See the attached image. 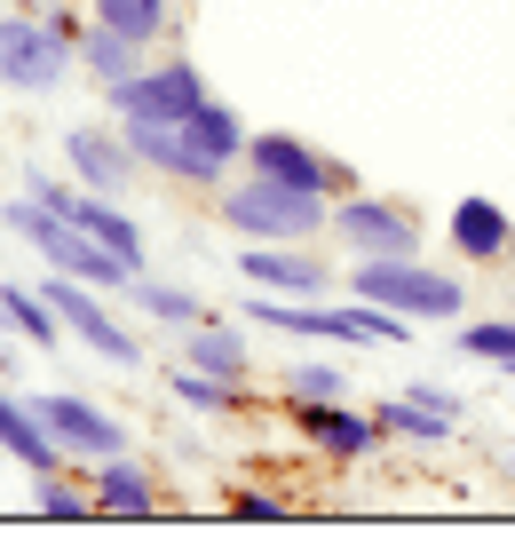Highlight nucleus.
<instances>
[{"mask_svg": "<svg viewBox=\"0 0 515 555\" xmlns=\"http://www.w3.org/2000/svg\"><path fill=\"white\" fill-rule=\"evenodd\" d=\"M0 222H9V231H16L24 246H33V255H40L48 270L80 278V286H103V294H127V286H136V278H143L136 262H119V255H112V246H103V238H88V231H72V222H64L56 207H40L33 191H16L9 207H0Z\"/></svg>", "mask_w": 515, "mask_h": 555, "instance_id": "f257e3e1", "label": "nucleus"}, {"mask_svg": "<svg viewBox=\"0 0 515 555\" xmlns=\"http://www.w3.org/2000/svg\"><path fill=\"white\" fill-rule=\"evenodd\" d=\"M349 294L357 301H381L412 325H452L468 310V278L460 270H436L421 255H381V262H349Z\"/></svg>", "mask_w": 515, "mask_h": 555, "instance_id": "f03ea898", "label": "nucleus"}, {"mask_svg": "<svg viewBox=\"0 0 515 555\" xmlns=\"http://www.w3.org/2000/svg\"><path fill=\"white\" fill-rule=\"evenodd\" d=\"M222 222L239 238L254 246H278V238H325V222H333V198L318 191H294V183H270V175H254L246 167V183H222Z\"/></svg>", "mask_w": 515, "mask_h": 555, "instance_id": "7ed1b4c3", "label": "nucleus"}, {"mask_svg": "<svg viewBox=\"0 0 515 555\" xmlns=\"http://www.w3.org/2000/svg\"><path fill=\"white\" fill-rule=\"evenodd\" d=\"M325 238H333V255H349V262H381V255H421L428 231H421V207H404V198L349 191V198H333Z\"/></svg>", "mask_w": 515, "mask_h": 555, "instance_id": "20e7f679", "label": "nucleus"}, {"mask_svg": "<svg viewBox=\"0 0 515 555\" xmlns=\"http://www.w3.org/2000/svg\"><path fill=\"white\" fill-rule=\"evenodd\" d=\"M80 64V48H72L48 16H24L9 9L0 16V88H16V95H48V88H64V72Z\"/></svg>", "mask_w": 515, "mask_h": 555, "instance_id": "39448f33", "label": "nucleus"}, {"mask_svg": "<svg viewBox=\"0 0 515 555\" xmlns=\"http://www.w3.org/2000/svg\"><path fill=\"white\" fill-rule=\"evenodd\" d=\"M246 167H254V175H270V183L318 191V198H349V191H365L349 159H333V151H318V143L294 135V128H262V135H246Z\"/></svg>", "mask_w": 515, "mask_h": 555, "instance_id": "423d86ee", "label": "nucleus"}, {"mask_svg": "<svg viewBox=\"0 0 515 555\" xmlns=\"http://www.w3.org/2000/svg\"><path fill=\"white\" fill-rule=\"evenodd\" d=\"M112 95V112L119 119H151V128H183V119L206 104V72L191 56H159V64H143L136 80H119V88H103Z\"/></svg>", "mask_w": 515, "mask_h": 555, "instance_id": "0eeeda50", "label": "nucleus"}, {"mask_svg": "<svg viewBox=\"0 0 515 555\" xmlns=\"http://www.w3.org/2000/svg\"><path fill=\"white\" fill-rule=\"evenodd\" d=\"M24 191H33L40 207H56V215L72 222V231L103 238V246H112L119 262H136V270H143V222L127 215L119 198H103V191H88V183H56V175H40V167L24 175Z\"/></svg>", "mask_w": 515, "mask_h": 555, "instance_id": "6e6552de", "label": "nucleus"}, {"mask_svg": "<svg viewBox=\"0 0 515 555\" xmlns=\"http://www.w3.org/2000/svg\"><path fill=\"white\" fill-rule=\"evenodd\" d=\"M48 301H56V318H64V334H80V349H95L103 365H143V341H136V325H127L112 301H103V286H80V278H64V270H48Z\"/></svg>", "mask_w": 515, "mask_h": 555, "instance_id": "1a4fd4ad", "label": "nucleus"}, {"mask_svg": "<svg viewBox=\"0 0 515 555\" xmlns=\"http://www.w3.org/2000/svg\"><path fill=\"white\" fill-rule=\"evenodd\" d=\"M239 270H246V286H262V294H294V301H318L333 294V262L318 255L309 238H278V246H239Z\"/></svg>", "mask_w": 515, "mask_h": 555, "instance_id": "9d476101", "label": "nucleus"}, {"mask_svg": "<svg viewBox=\"0 0 515 555\" xmlns=\"http://www.w3.org/2000/svg\"><path fill=\"white\" fill-rule=\"evenodd\" d=\"M33 413L48 421V437H56L72 461H112V452H127V428L103 413V405H88V397H72V389H48V397H33Z\"/></svg>", "mask_w": 515, "mask_h": 555, "instance_id": "9b49d317", "label": "nucleus"}, {"mask_svg": "<svg viewBox=\"0 0 515 555\" xmlns=\"http://www.w3.org/2000/svg\"><path fill=\"white\" fill-rule=\"evenodd\" d=\"M294 428L309 437V452H325L333 468H349V461H365V452L389 444L381 413H365L357 397H342V405H294Z\"/></svg>", "mask_w": 515, "mask_h": 555, "instance_id": "f8f14e48", "label": "nucleus"}, {"mask_svg": "<svg viewBox=\"0 0 515 555\" xmlns=\"http://www.w3.org/2000/svg\"><path fill=\"white\" fill-rule=\"evenodd\" d=\"M127 143H136V159L143 175H167V183H183V191H206V183H222V159H206V151L191 143V128H151V119H119Z\"/></svg>", "mask_w": 515, "mask_h": 555, "instance_id": "ddd939ff", "label": "nucleus"}, {"mask_svg": "<svg viewBox=\"0 0 515 555\" xmlns=\"http://www.w3.org/2000/svg\"><path fill=\"white\" fill-rule=\"evenodd\" d=\"M64 159H72V175H80L88 191H103V198H127V183L143 175L127 128H72V135H64Z\"/></svg>", "mask_w": 515, "mask_h": 555, "instance_id": "4468645a", "label": "nucleus"}, {"mask_svg": "<svg viewBox=\"0 0 515 555\" xmlns=\"http://www.w3.org/2000/svg\"><path fill=\"white\" fill-rule=\"evenodd\" d=\"M445 231L460 246V262H507L515 255V215L500 207V198H460Z\"/></svg>", "mask_w": 515, "mask_h": 555, "instance_id": "2eb2a0df", "label": "nucleus"}, {"mask_svg": "<svg viewBox=\"0 0 515 555\" xmlns=\"http://www.w3.org/2000/svg\"><path fill=\"white\" fill-rule=\"evenodd\" d=\"M151 508H159V476H151L136 452L95 461V516H151Z\"/></svg>", "mask_w": 515, "mask_h": 555, "instance_id": "dca6fc26", "label": "nucleus"}, {"mask_svg": "<svg viewBox=\"0 0 515 555\" xmlns=\"http://www.w3.org/2000/svg\"><path fill=\"white\" fill-rule=\"evenodd\" d=\"M0 452H16V461L33 468V476H48V468H64V461H72V452L48 437V421L33 413V397H9V389H0Z\"/></svg>", "mask_w": 515, "mask_h": 555, "instance_id": "f3484780", "label": "nucleus"}, {"mask_svg": "<svg viewBox=\"0 0 515 555\" xmlns=\"http://www.w3.org/2000/svg\"><path fill=\"white\" fill-rule=\"evenodd\" d=\"M183 358L198 373H222V382H254V349L239 325H222V318H198L191 334H183Z\"/></svg>", "mask_w": 515, "mask_h": 555, "instance_id": "a211bd4d", "label": "nucleus"}, {"mask_svg": "<svg viewBox=\"0 0 515 555\" xmlns=\"http://www.w3.org/2000/svg\"><path fill=\"white\" fill-rule=\"evenodd\" d=\"M167 397H175V405H191V413H206V421H230V413H246V405H254V389H246V382L198 373L191 358H183V365H167Z\"/></svg>", "mask_w": 515, "mask_h": 555, "instance_id": "6ab92c4d", "label": "nucleus"}, {"mask_svg": "<svg viewBox=\"0 0 515 555\" xmlns=\"http://www.w3.org/2000/svg\"><path fill=\"white\" fill-rule=\"evenodd\" d=\"M373 413H381V428H389L397 444H421V452H436V444L460 437V421H452L445 405H428V397H412V389H404V397H381Z\"/></svg>", "mask_w": 515, "mask_h": 555, "instance_id": "aec40b11", "label": "nucleus"}, {"mask_svg": "<svg viewBox=\"0 0 515 555\" xmlns=\"http://www.w3.org/2000/svg\"><path fill=\"white\" fill-rule=\"evenodd\" d=\"M80 72L95 88H119V80H136L143 72V40H127V33H112V24H80Z\"/></svg>", "mask_w": 515, "mask_h": 555, "instance_id": "412c9836", "label": "nucleus"}, {"mask_svg": "<svg viewBox=\"0 0 515 555\" xmlns=\"http://www.w3.org/2000/svg\"><path fill=\"white\" fill-rule=\"evenodd\" d=\"M183 128H191V143L206 151V159H222V167H239V159H246V135H254L246 119L222 104V95H206V104H198V112L183 119Z\"/></svg>", "mask_w": 515, "mask_h": 555, "instance_id": "4be33fe9", "label": "nucleus"}, {"mask_svg": "<svg viewBox=\"0 0 515 555\" xmlns=\"http://www.w3.org/2000/svg\"><path fill=\"white\" fill-rule=\"evenodd\" d=\"M0 325H9L16 341H33V349H48L64 334V318H56V301H48L40 286H0Z\"/></svg>", "mask_w": 515, "mask_h": 555, "instance_id": "5701e85b", "label": "nucleus"}, {"mask_svg": "<svg viewBox=\"0 0 515 555\" xmlns=\"http://www.w3.org/2000/svg\"><path fill=\"white\" fill-rule=\"evenodd\" d=\"M127 301H136L143 318H159V325H175V334H191L198 318H215V310H206V301H198L191 286H167V278H136V286H127Z\"/></svg>", "mask_w": 515, "mask_h": 555, "instance_id": "b1692460", "label": "nucleus"}, {"mask_svg": "<svg viewBox=\"0 0 515 555\" xmlns=\"http://www.w3.org/2000/svg\"><path fill=\"white\" fill-rule=\"evenodd\" d=\"M88 16L95 24H112V33H127V40H159L167 24H175V0H88Z\"/></svg>", "mask_w": 515, "mask_h": 555, "instance_id": "393cba45", "label": "nucleus"}, {"mask_svg": "<svg viewBox=\"0 0 515 555\" xmlns=\"http://www.w3.org/2000/svg\"><path fill=\"white\" fill-rule=\"evenodd\" d=\"M278 397H286V405H342V397H357V389H349L342 365L309 358V365H286V373H278Z\"/></svg>", "mask_w": 515, "mask_h": 555, "instance_id": "a878e982", "label": "nucleus"}, {"mask_svg": "<svg viewBox=\"0 0 515 555\" xmlns=\"http://www.w3.org/2000/svg\"><path fill=\"white\" fill-rule=\"evenodd\" d=\"M460 358L515 373V318H460Z\"/></svg>", "mask_w": 515, "mask_h": 555, "instance_id": "bb28decb", "label": "nucleus"}, {"mask_svg": "<svg viewBox=\"0 0 515 555\" xmlns=\"http://www.w3.org/2000/svg\"><path fill=\"white\" fill-rule=\"evenodd\" d=\"M33 508H40L48 524H80V516H95V485L80 492L64 468H48V476H40V500H33Z\"/></svg>", "mask_w": 515, "mask_h": 555, "instance_id": "cd10ccee", "label": "nucleus"}, {"mask_svg": "<svg viewBox=\"0 0 515 555\" xmlns=\"http://www.w3.org/2000/svg\"><path fill=\"white\" fill-rule=\"evenodd\" d=\"M286 508H294V500H286V492H262V485H239V492H230V516H246V524L286 516Z\"/></svg>", "mask_w": 515, "mask_h": 555, "instance_id": "c85d7f7f", "label": "nucleus"}, {"mask_svg": "<svg viewBox=\"0 0 515 555\" xmlns=\"http://www.w3.org/2000/svg\"><path fill=\"white\" fill-rule=\"evenodd\" d=\"M412 397H428V405H445L452 421H468V405H460V389H445V382H412Z\"/></svg>", "mask_w": 515, "mask_h": 555, "instance_id": "c756f323", "label": "nucleus"}, {"mask_svg": "<svg viewBox=\"0 0 515 555\" xmlns=\"http://www.w3.org/2000/svg\"><path fill=\"white\" fill-rule=\"evenodd\" d=\"M16 9H56V0H16Z\"/></svg>", "mask_w": 515, "mask_h": 555, "instance_id": "7c9ffc66", "label": "nucleus"}, {"mask_svg": "<svg viewBox=\"0 0 515 555\" xmlns=\"http://www.w3.org/2000/svg\"><path fill=\"white\" fill-rule=\"evenodd\" d=\"M500 468H507V476H515V452H507V461H500Z\"/></svg>", "mask_w": 515, "mask_h": 555, "instance_id": "2f4dec72", "label": "nucleus"}, {"mask_svg": "<svg viewBox=\"0 0 515 555\" xmlns=\"http://www.w3.org/2000/svg\"><path fill=\"white\" fill-rule=\"evenodd\" d=\"M507 382H515V373H507Z\"/></svg>", "mask_w": 515, "mask_h": 555, "instance_id": "473e14b6", "label": "nucleus"}]
</instances>
